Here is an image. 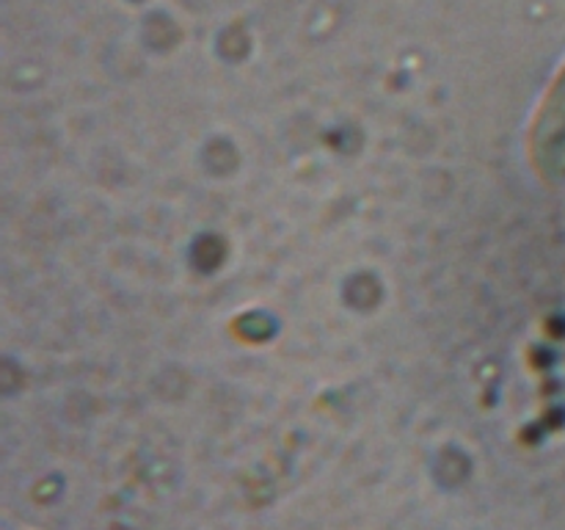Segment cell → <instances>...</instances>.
<instances>
[{"label": "cell", "instance_id": "1", "mask_svg": "<svg viewBox=\"0 0 565 530\" xmlns=\"http://www.w3.org/2000/svg\"><path fill=\"white\" fill-rule=\"evenodd\" d=\"M533 152L550 174L565 169V81L552 92L550 105L539 114L533 130Z\"/></svg>", "mask_w": 565, "mask_h": 530}]
</instances>
